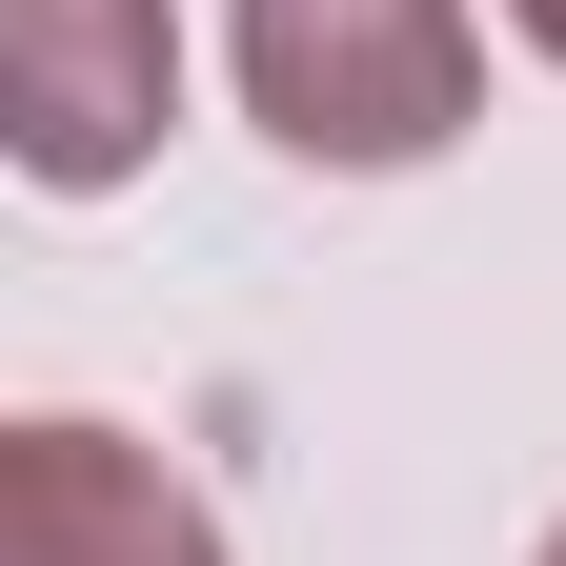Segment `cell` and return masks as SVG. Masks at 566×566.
Returning a JSON list of instances; mask_svg holds the SVG:
<instances>
[{
    "instance_id": "6da1fadb",
    "label": "cell",
    "mask_w": 566,
    "mask_h": 566,
    "mask_svg": "<svg viewBox=\"0 0 566 566\" xmlns=\"http://www.w3.org/2000/svg\"><path fill=\"white\" fill-rule=\"evenodd\" d=\"M243 82L304 163H424L465 122V0H243Z\"/></svg>"
},
{
    "instance_id": "7a4b0ae2",
    "label": "cell",
    "mask_w": 566,
    "mask_h": 566,
    "mask_svg": "<svg viewBox=\"0 0 566 566\" xmlns=\"http://www.w3.org/2000/svg\"><path fill=\"white\" fill-rule=\"evenodd\" d=\"M0 41H21V163L122 182L163 122V0H0Z\"/></svg>"
},
{
    "instance_id": "3957f363",
    "label": "cell",
    "mask_w": 566,
    "mask_h": 566,
    "mask_svg": "<svg viewBox=\"0 0 566 566\" xmlns=\"http://www.w3.org/2000/svg\"><path fill=\"white\" fill-rule=\"evenodd\" d=\"M21 566H223L202 546V506L163 465H122L102 424H21V526H0Z\"/></svg>"
},
{
    "instance_id": "277c9868",
    "label": "cell",
    "mask_w": 566,
    "mask_h": 566,
    "mask_svg": "<svg viewBox=\"0 0 566 566\" xmlns=\"http://www.w3.org/2000/svg\"><path fill=\"white\" fill-rule=\"evenodd\" d=\"M546 566H566V546H546Z\"/></svg>"
}]
</instances>
